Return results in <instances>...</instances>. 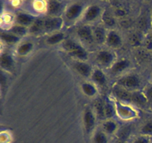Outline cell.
<instances>
[{
	"instance_id": "3957f363",
	"label": "cell",
	"mask_w": 152,
	"mask_h": 143,
	"mask_svg": "<svg viewBox=\"0 0 152 143\" xmlns=\"http://www.w3.org/2000/svg\"><path fill=\"white\" fill-rule=\"evenodd\" d=\"M118 85L127 90L136 89L140 85V80L138 76L135 74H127L118 80Z\"/></svg>"
},
{
	"instance_id": "5b68a950",
	"label": "cell",
	"mask_w": 152,
	"mask_h": 143,
	"mask_svg": "<svg viewBox=\"0 0 152 143\" xmlns=\"http://www.w3.org/2000/svg\"><path fill=\"white\" fill-rule=\"evenodd\" d=\"M96 60L102 66H111L114 63V53L110 50L102 49L96 53Z\"/></svg>"
},
{
	"instance_id": "9a60e30c",
	"label": "cell",
	"mask_w": 152,
	"mask_h": 143,
	"mask_svg": "<svg viewBox=\"0 0 152 143\" xmlns=\"http://www.w3.org/2000/svg\"><path fill=\"white\" fill-rule=\"evenodd\" d=\"M91 77V79L94 83L97 85H99V86H104L106 83V76L104 74L103 72L101 69H99L93 71Z\"/></svg>"
},
{
	"instance_id": "30bf717a",
	"label": "cell",
	"mask_w": 152,
	"mask_h": 143,
	"mask_svg": "<svg viewBox=\"0 0 152 143\" xmlns=\"http://www.w3.org/2000/svg\"><path fill=\"white\" fill-rule=\"evenodd\" d=\"M85 128L88 133L91 132L94 129L95 125V115L94 113L90 108L86 109L83 116Z\"/></svg>"
},
{
	"instance_id": "d6986e66",
	"label": "cell",
	"mask_w": 152,
	"mask_h": 143,
	"mask_svg": "<svg viewBox=\"0 0 152 143\" xmlns=\"http://www.w3.org/2000/svg\"><path fill=\"white\" fill-rule=\"evenodd\" d=\"M13 66V60L9 54H2L1 56V66L4 69H10Z\"/></svg>"
},
{
	"instance_id": "2e32d148",
	"label": "cell",
	"mask_w": 152,
	"mask_h": 143,
	"mask_svg": "<svg viewBox=\"0 0 152 143\" xmlns=\"http://www.w3.org/2000/svg\"><path fill=\"white\" fill-rule=\"evenodd\" d=\"M114 93H115L116 96L117 98L123 100V101H132V92L131 91L121 87V86H119V87L114 88Z\"/></svg>"
},
{
	"instance_id": "4fadbf2b",
	"label": "cell",
	"mask_w": 152,
	"mask_h": 143,
	"mask_svg": "<svg viewBox=\"0 0 152 143\" xmlns=\"http://www.w3.org/2000/svg\"><path fill=\"white\" fill-rule=\"evenodd\" d=\"M106 43L109 47L117 48L121 45L122 38L117 31H111L107 35Z\"/></svg>"
},
{
	"instance_id": "ac0fdd59",
	"label": "cell",
	"mask_w": 152,
	"mask_h": 143,
	"mask_svg": "<svg viewBox=\"0 0 152 143\" xmlns=\"http://www.w3.org/2000/svg\"><path fill=\"white\" fill-rule=\"evenodd\" d=\"M1 40L7 44L12 45L17 43L19 40V37L11 32H1Z\"/></svg>"
},
{
	"instance_id": "7a4b0ae2",
	"label": "cell",
	"mask_w": 152,
	"mask_h": 143,
	"mask_svg": "<svg viewBox=\"0 0 152 143\" xmlns=\"http://www.w3.org/2000/svg\"><path fill=\"white\" fill-rule=\"evenodd\" d=\"M77 34L80 41L83 42L85 45L91 46L95 43L93 28H91L89 25H84L80 26L77 30Z\"/></svg>"
},
{
	"instance_id": "d4e9b609",
	"label": "cell",
	"mask_w": 152,
	"mask_h": 143,
	"mask_svg": "<svg viewBox=\"0 0 152 143\" xmlns=\"http://www.w3.org/2000/svg\"><path fill=\"white\" fill-rule=\"evenodd\" d=\"M95 114L97 115L99 118H104L105 116V104L102 100H97L94 104Z\"/></svg>"
},
{
	"instance_id": "44dd1931",
	"label": "cell",
	"mask_w": 152,
	"mask_h": 143,
	"mask_svg": "<svg viewBox=\"0 0 152 143\" xmlns=\"http://www.w3.org/2000/svg\"><path fill=\"white\" fill-rule=\"evenodd\" d=\"M101 18H102V22H103V23L105 24L106 26L113 27L114 25H115L116 24L115 19H114V16H113L110 12L108 11L103 12Z\"/></svg>"
},
{
	"instance_id": "1f68e13d",
	"label": "cell",
	"mask_w": 152,
	"mask_h": 143,
	"mask_svg": "<svg viewBox=\"0 0 152 143\" xmlns=\"http://www.w3.org/2000/svg\"><path fill=\"white\" fill-rule=\"evenodd\" d=\"M149 139L145 136H139L137 138L135 139L132 143H149Z\"/></svg>"
},
{
	"instance_id": "7c38bea8",
	"label": "cell",
	"mask_w": 152,
	"mask_h": 143,
	"mask_svg": "<svg viewBox=\"0 0 152 143\" xmlns=\"http://www.w3.org/2000/svg\"><path fill=\"white\" fill-rule=\"evenodd\" d=\"M131 66L130 61L127 59H120L115 61L111 66V72L112 74H119L127 69Z\"/></svg>"
},
{
	"instance_id": "7402d4cb",
	"label": "cell",
	"mask_w": 152,
	"mask_h": 143,
	"mask_svg": "<svg viewBox=\"0 0 152 143\" xmlns=\"http://www.w3.org/2000/svg\"><path fill=\"white\" fill-rule=\"evenodd\" d=\"M102 128H103V130L105 133L111 134L115 132L117 130V124L115 122L112 120H107L102 125Z\"/></svg>"
},
{
	"instance_id": "d6a6232c",
	"label": "cell",
	"mask_w": 152,
	"mask_h": 143,
	"mask_svg": "<svg viewBox=\"0 0 152 143\" xmlns=\"http://www.w3.org/2000/svg\"><path fill=\"white\" fill-rule=\"evenodd\" d=\"M146 96L148 99L152 100V86H150V87L148 88V89H147Z\"/></svg>"
},
{
	"instance_id": "ba28073f",
	"label": "cell",
	"mask_w": 152,
	"mask_h": 143,
	"mask_svg": "<svg viewBox=\"0 0 152 143\" xmlns=\"http://www.w3.org/2000/svg\"><path fill=\"white\" fill-rule=\"evenodd\" d=\"M74 68L80 75L83 77H89L91 76L92 68L90 64L87 63L85 61L77 60L74 63Z\"/></svg>"
},
{
	"instance_id": "4316f807",
	"label": "cell",
	"mask_w": 152,
	"mask_h": 143,
	"mask_svg": "<svg viewBox=\"0 0 152 143\" xmlns=\"http://www.w3.org/2000/svg\"><path fill=\"white\" fill-rule=\"evenodd\" d=\"M82 89L84 93L88 96H94L96 94V89L94 86L90 83H84L82 85Z\"/></svg>"
},
{
	"instance_id": "836d02e7",
	"label": "cell",
	"mask_w": 152,
	"mask_h": 143,
	"mask_svg": "<svg viewBox=\"0 0 152 143\" xmlns=\"http://www.w3.org/2000/svg\"><path fill=\"white\" fill-rule=\"evenodd\" d=\"M119 143H124V142H119Z\"/></svg>"
},
{
	"instance_id": "8fae6325",
	"label": "cell",
	"mask_w": 152,
	"mask_h": 143,
	"mask_svg": "<svg viewBox=\"0 0 152 143\" xmlns=\"http://www.w3.org/2000/svg\"><path fill=\"white\" fill-rule=\"evenodd\" d=\"M93 33L95 43L100 45L106 43L108 34H107L105 28L104 27L100 26V25H97V26L94 27L93 28Z\"/></svg>"
},
{
	"instance_id": "5bb4252c",
	"label": "cell",
	"mask_w": 152,
	"mask_h": 143,
	"mask_svg": "<svg viewBox=\"0 0 152 143\" xmlns=\"http://www.w3.org/2000/svg\"><path fill=\"white\" fill-rule=\"evenodd\" d=\"M15 19H16V22H17L18 25H20L25 27L28 26V25L31 26L33 22L36 20L34 16L26 13H18L17 16L15 18Z\"/></svg>"
},
{
	"instance_id": "277c9868",
	"label": "cell",
	"mask_w": 152,
	"mask_h": 143,
	"mask_svg": "<svg viewBox=\"0 0 152 143\" xmlns=\"http://www.w3.org/2000/svg\"><path fill=\"white\" fill-rule=\"evenodd\" d=\"M84 8L81 3L74 2L70 4L65 10V16L68 20L74 21L83 15Z\"/></svg>"
},
{
	"instance_id": "484cf974",
	"label": "cell",
	"mask_w": 152,
	"mask_h": 143,
	"mask_svg": "<svg viewBox=\"0 0 152 143\" xmlns=\"http://www.w3.org/2000/svg\"><path fill=\"white\" fill-rule=\"evenodd\" d=\"M94 143H108V138L103 131H98L95 133L93 138Z\"/></svg>"
},
{
	"instance_id": "9c48e42d",
	"label": "cell",
	"mask_w": 152,
	"mask_h": 143,
	"mask_svg": "<svg viewBox=\"0 0 152 143\" xmlns=\"http://www.w3.org/2000/svg\"><path fill=\"white\" fill-rule=\"evenodd\" d=\"M46 9L50 16H58L64 10V5L59 1H50L48 2Z\"/></svg>"
},
{
	"instance_id": "8992f818",
	"label": "cell",
	"mask_w": 152,
	"mask_h": 143,
	"mask_svg": "<svg viewBox=\"0 0 152 143\" xmlns=\"http://www.w3.org/2000/svg\"><path fill=\"white\" fill-rule=\"evenodd\" d=\"M102 14V9L99 6L93 4L87 7L84 10L83 15V19L86 22H91L96 20L99 17H101Z\"/></svg>"
},
{
	"instance_id": "6da1fadb",
	"label": "cell",
	"mask_w": 152,
	"mask_h": 143,
	"mask_svg": "<svg viewBox=\"0 0 152 143\" xmlns=\"http://www.w3.org/2000/svg\"><path fill=\"white\" fill-rule=\"evenodd\" d=\"M62 47L65 52L78 60L85 61L88 58V55L83 46L73 40H65L62 42Z\"/></svg>"
},
{
	"instance_id": "ffe728a7",
	"label": "cell",
	"mask_w": 152,
	"mask_h": 143,
	"mask_svg": "<svg viewBox=\"0 0 152 143\" xmlns=\"http://www.w3.org/2000/svg\"><path fill=\"white\" fill-rule=\"evenodd\" d=\"M30 32L37 34L44 31V19H37L30 26Z\"/></svg>"
},
{
	"instance_id": "52a82bcc",
	"label": "cell",
	"mask_w": 152,
	"mask_h": 143,
	"mask_svg": "<svg viewBox=\"0 0 152 143\" xmlns=\"http://www.w3.org/2000/svg\"><path fill=\"white\" fill-rule=\"evenodd\" d=\"M63 21L59 16H49L44 19V31L53 32L60 29Z\"/></svg>"
},
{
	"instance_id": "cb8c5ba5",
	"label": "cell",
	"mask_w": 152,
	"mask_h": 143,
	"mask_svg": "<svg viewBox=\"0 0 152 143\" xmlns=\"http://www.w3.org/2000/svg\"><path fill=\"white\" fill-rule=\"evenodd\" d=\"M27 28L25 26H22V25H18V24H16V25H13V26L10 28V32L13 33L15 35L18 36V37H22V36L25 35L27 33Z\"/></svg>"
},
{
	"instance_id": "f1b7e54d",
	"label": "cell",
	"mask_w": 152,
	"mask_h": 143,
	"mask_svg": "<svg viewBox=\"0 0 152 143\" xmlns=\"http://www.w3.org/2000/svg\"><path fill=\"white\" fill-rule=\"evenodd\" d=\"M119 114L122 116L123 118H129L131 117L132 115L134 114V112H132V110L128 108V107H124V106H121V107H118Z\"/></svg>"
},
{
	"instance_id": "83f0119b",
	"label": "cell",
	"mask_w": 152,
	"mask_h": 143,
	"mask_svg": "<svg viewBox=\"0 0 152 143\" xmlns=\"http://www.w3.org/2000/svg\"><path fill=\"white\" fill-rule=\"evenodd\" d=\"M135 103H137V104H145L147 101L146 97L144 95H142V93L138 92H132V101Z\"/></svg>"
},
{
	"instance_id": "603a6c76",
	"label": "cell",
	"mask_w": 152,
	"mask_h": 143,
	"mask_svg": "<svg viewBox=\"0 0 152 143\" xmlns=\"http://www.w3.org/2000/svg\"><path fill=\"white\" fill-rule=\"evenodd\" d=\"M33 49V44L31 42H25L18 46L17 52L20 55H25L29 53Z\"/></svg>"
},
{
	"instance_id": "f546056e",
	"label": "cell",
	"mask_w": 152,
	"mask_h": 143,
	"mask_svg": "<svg viewBox=\"0 0 152 143\" xmlns=\"http://www.w3.org/2000/svg\"><path fill=\"white\" fill-rule=\"evenodd\" d=\"M114 115V108L109 103L105 104V116L106 118L112 117Z\"/></svg>"
},
{
	"instance_id": "e0dca14e",
	"label": "cell",
	"mask_w": 152,
	"mask_h": 143,
	"mask_svg": "<svg viewBox=\"0 0 152 143\" xmlns=\"http://www.w3.org/2000/svg\"><path fill=\"white\" fill-rule=\"evenodd\" d=\"M65 40V34L62 32H54L46 39V43L50 45H56Z\"/></svg>"
},
{
	"instance_id": "4dcf8cb0",
	"label": "cell",
	"mask_w": 152,
	"mask_h": 143,
	"mask_svg": "<svg viewBox=\"0 0 152 143\" xmlns=\"http://www.w3.org/2000/svg\"><path fill=\"white\" fill-rule=\"evenodd\" d=\"M142 132L145 135H151L152 134V122H149L145 124L142 129Z\"/></svg>"
}]
</instances>
